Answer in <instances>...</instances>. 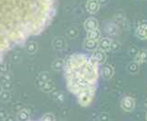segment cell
<instances>
[{
  "label": "cell",
  "mask_w": 147,
  "mask_h": 121,
  "mask_svg": "<svg viewBox=\"0 0 147 121\" xmlns=\"http://www.w3.org/2000/svg\"><path fill=\"white\" fill-rule=\"evenodd\" d=\"M57 4L58 0H0V62L12 48L49 27Z\"/></svg>",
  "instance_id": "obj_1"
},
{
  "label": "cell",
  "mask_w": 147,
  "mask_h": 121,
  "mask_svg": "<svg viewBox=\"0 0 147 121\" xmlns=\"http://www.w3.org/2000/svg\"><path fill=\"white\" fill-rule=\"evenodd\" d=\"M99 66L92 56L85 54H74L65 62L64 71L68 88L83 107L90 106L95 97Z\"/></svg>",
  "instance_id": "obj_2"
},
{
  "label": "cell",
  "mask_w": 147,
  "mask_h": 121,
  "mask_svg": "<svg viewBox=\"0 0 147 121\" xmlns=\"http://www.w3.org/2000/svg\"><path fill=\"white\" fill-rule=\"evenodd\" d=\"M121 108L125 112H133L135 108V100L134 98L126 96L121 102Z\"/></svg>",
  "instance_id": "obj_3"
},
{
  "label": "cell",
  "mask_w": 147,
  "mask_h": 121,
  "mask_svg": "<svg viewBox=\"0 0 147 121\" xmlns=\"http://www.w3.org/2000/svg\"><path fill=\"white\" fill-rule=\"evenodd\" d=\"M84 28L87 32L92 31V30L99 28V22L98 20L94 17H89L85 20L84 22Z\"/></svg>",
  "instance_id": "obj_4"
},
{
  "label": "cell",
  "mask_w": 147,
  "mask_h": 121,
  "mask_svg": "<svg viewBox=\"0 0 147 121\" xmlns=\"http://www.w3.org/2000/svg\"><path fill=\"white\" fill-rule=\"evenodd\" d=\"M100 0H87L86 9H87V11L90 14L97 13L100 9Z\"/></svg>",
  "instance_id": "obj_5"
},
{
  "label": "cell",
  "mask_w": 147,
  "mask_h": 121,
  "mask_svg": "<svg viewBox=\"0 0 147 121\" xmlns=\"http://www.w3.org/2000/svg\"><path fill=\"white\" fill-rule=\"evenodd\" d=\"M146 61H147V50L140 49L138 53L134 56V62L141 65L143 63H145Z\"/></svg>",
  "instance_id": "obj_6"
},
{
  "label": "cell",
  "mask_w": 147,
  "mask_h": 121,
  "mask_svg": "<svg viewBox=\"0 0 147 121\" xmlns=\"http://www.w3.org/2000/svg\"><path fill=\"white\" fill-rule=\"evenodd\" d=\"M92 57H94L96 61L98 62L99 65L104 64L106 61V54L104 51H102V50H100V49H96L95 51H93Z\"/></svg>",
  "instance_id": "obj_7"
},
{
  "label": "cell",
  "mask_w": 147,
  "mask_h": 121,
  "mask_svg": "<svg viewBox=\"0 0 147 121\" xmlns=\"http://www.w3.org/2000/svg\"><path fill=\"white\" fill-rule=\"evenodd\" d=\"M101 73H102V77L105 79H110L113 77L114 74V69L110 65H105L102 67L101 69Z\"/></svg>",
  "instance_id": "obj_8"
},
{
  "label": "cell",
  "mask_w": 147,
  "mask_h": 121,
  "mask_svg": "<svg viewBox=\"0 0 147 121\" xmlns=\"http://www.w3.org/2000/svg\"><path fill=\"white\" fill-rule=\"evenodd\" d=\"M111 40L109 37H103L100 40V42L98 43V46L100 50L102 51H108L111 48Z\"/></svg>",
  "instance_id": "obj_9"
},
{
  "label": "cell",
  "mask_w": 147,
  "mask_h": 121,
  "mask_svg": "<svg viewBox=\"0 0 147 121\" xmlns=\"http://www.w3.org/2000/svg\"><path fill=\"white\" fill-rule=\"evenodd\" d=\"M83 47H84V49L88 50V51H95L98 47V42L86 38V40L84 41V44H83Z\"/></svg>",
  "instance_id": "obj_10"
},
{
  "label": "cell",
  "mask_w": 147,
  "mask_h": 121,
  "mask_svg": "<svg viewBox=\"0 0 147 121\" xmlns=\"http://www.w3.org/2000/svg\"><path fill=\"white\" fill-rule=\"evenodd\" d=\"M146 24H142L140 26L136 28L135 30V36L137 37L139 39L141 40H145V35H144V31H145V27H146Z\"/></svg>",
  "instance_id": "obj_11"
},
{
  "label": "cell",
  "mask_w": 147,
  "mask_h": 121,
  "mask_svg": "<svg viewBox=\"0 0 147 121\" xmlns=\"http://www.w3.org/2000/svg\"><path fill=\"white\" fill-rule=\"evenodd\" d=\"M87 38L93 40V41H97L100 38V32L99 29H95L92 31H89L87 32Z\"/></svg>",
  "instance_id": "obj_12"
},
{
  "label": "cell",
  "mask_w": 147,
  "mask_h": 121,
  "mask_svg": "<svg viewBox=\"0 0 147 121\" xmlns=\"http://www.w3.org/2000/svg\"><path fill=\"white\" fill-rule=\"evenodd\" d=\"M127 70H128V72L131 74H137L140 70V65L138 63L134 62V61L131 62L127 66Z\"/></svg>",
  "instance_id": "obj_13"
},
{
  "label": "cell",
  "mask_w": 147,
  "mask_h": 121,
  "mask_svg": "<svg viewBox=\"0 0 147 121\" xmlns=\"http://www.w3.org/2000/svg\"><path fill=\"white\" fill-rule=\"evenodd\" d=\"M105 31L108 35H111V36H113V35H116L118 32V27L117 26H115L114 24H108L105 27Z\"/></svg>",
  "instance_id": "obj_14"
},
{
  "label": "cell",
  "mask_w": 147,
  "mask_h": 121,
  "mask_svg": "<svg viewBox=\"0 0 147 121\" xmlns=\"http://www.w3.org/2000/svg\"><path fill=\"white\" fill-rule=\"evenodd\" d=\"M121 47V45L119 42L117 41H111V50H113V51H116V50H118Z\"/></svg>",
  "instance_id": "obj_15"
},
{
  "label": "cell",
  "mask_w": 147,
  "mask_h": 121,
  "mask_svg": "<svg viewBox=\"0 0 147 121\" xmlns=\"http://www.w3.org/2000/svg\"><path fill=\"white\" fill-rule=\"evenodd\" d=\"M138 51H139V49L136 47L135 46H131V48H130V50H129V54H130V56L134 57V56L138 53Z\"/></svg>",
  "instance_id": "obj_16"
},
{
  "label": "cell",
  "mask_w": 147,
  "mask_h": 121,
  "mask_svg": "<svg viewBox=\"0 0 147 121\" xmlns=\"http://www.w3.org/2000/svg\"><path fill=\"white\" fill-rule=\"evenodd\" d=\"M100 121H108L109 118H108V115L107 114H102L100 116Z\"/></svg>",
  "instance_id": "obj_17"
},
{
  "label": "cell",
  "mask_w": 147,
  "mask_h": 121,
  "mask_svg": "<svg viewBox=\"0 0 147 121\" xmlns=\"http://www.w3.org/2000/svg\"><path fill=\"white\" fill-rule=\"evenodd\" d=\"M144 35H145V39L147 40V25L145 27V31H144Z\"/></svg>",
  "instance_id": "obj_18"
},
{
  "label": "cell",
  "mask_w": 147,
  "mask_h": 121,
  "mask_svg": "<svg viewBox=\"0 0 147 121\" xmlns=\"http://www.w3.org/2000/svg\"><path fill=\"white\" fill-rule=\"evenodd\" d=\"M144 108H145V109H147V100L144 101Z\"/></svg>",
  "instance_id": "obj_19"
},
{
  "label": "cell",
  "mask_w": 147,
  "mask_h": 121,
  "mask_svg": "<svg viewBox=\"0 0 147 121\" xmlns=\"http://www.w3.org/2000/svg\"><path fill=\"white\" fill-rule=\"evenodd\" d=\"M28 121H29V120H28ZM38 121H51V120H49V119L44 118V119H42V120H38Z\"/></svg>",
  "instance_id": "obj_20"
},
{
  "label": "cell",
  "mask_w": 147,
  "mask_h": 121,
  "mask_svg": "<svg viewBox=\"0 0 147 121\" xmlns=\"http://www.w3.org/2000/svg\"><path fill=\"white\" fill-rule=\"evenodd\" d=\"M145 119H146V121H147V112H146V114H145Z\"/></svg>",
  "instance_id": "obj_21"
}]
</instances>
